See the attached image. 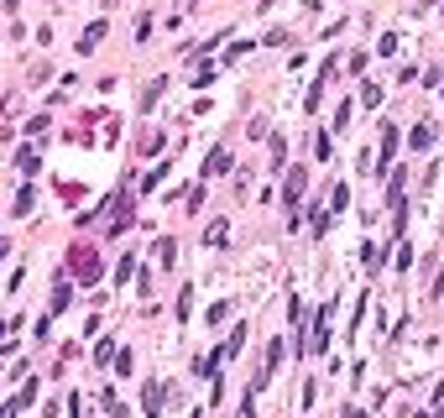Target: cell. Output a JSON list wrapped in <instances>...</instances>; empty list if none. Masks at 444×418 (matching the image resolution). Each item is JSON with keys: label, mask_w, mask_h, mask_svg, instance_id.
I'll use <instances>...</instances> for the list:
<instances>
[{"label": "cell", "mask_w": 444, "mask_h": 418, "mask_svg": "<svg viewBox=\"0 0 444 418\" xmlns=\"http://www.w3.org/2000/svg\"><path fill=\"white\" fill-rule=\"evenodd\" d=\"M434 136H439L434 126H418V131H413V146H434Z\"/></svg>", "instance_id": "52a82bcc"}, {"label": "cell", "mask_w": 444, "mask_h": 418, "mask_svg": "<svg viewBox=\"0 0 444 418\" xmlns=\"http://www.w3.org/2000/svg\"><path fill=\"white\" fill-rule=\"evenodd\" d=\"M225 236H230V230H225V220H220V225H210V230H204V240H210V246H225Z\"/></svg>", "instance_id": "8992f818"}, {"label": "cell", "mask_w": 444, "mask_h": 418, "mask_svg": "<svg viewBox=\"0 0 444 418\" xmlns=\"http://www.w3.org/2000/svg\"><path fill=\"white\" fill-rule=\"evenodd\" d=\"M298 193H304V167H298V173H293V178H288V193H282V199H288V209H293V204H298Z\"/></svg>", "instance_id": "277c9868"}, {"label": "cell", "mask_w": 444, "mask_h": 418, "mask_svg": "<svg viewBox=\"0 0 444 418\" xmlns=\"http://www.w3.org/2000/svg\"><path fill=\"white\" fill-rule=\"evenodd\" d=\"M105 42V21H94V26H84V42H79V53H94Z\"/></svg>", "instance_id": "3957f363"}, {"label": "cell", "mask_w": 444, "mask_h": 418, "mask_svg": "<svg viewBox=\"0 0 444 418\" xmlns=\"http://www.w3.org/2000/svg\"><path fill=\"white\" fill-rule=\"evenodd\" d=\"M73 272H79L84 283H94V277H100V251H89V246H73Z\"/></svg>", "instance_id": "6da1fadb"}, {"label": "cell", "mask_w": 444, "mask_h": 418, "mask_svg": "<svg viewBox=\"0 0 444 418\" xmlns=\"http://www.w3.org/2000/svg\"><path fill=\"white\" fill-rule=\"evenodd\" d=\"M220 173H230V152H225V146H214L210 162H204V178H220Z\"/></svg>", "instance_id": "7a4b0ae2"}, {"label": "cell", "mask_w": 444, "mask_h": 418, "mask_svg": "<svg viewBox=\"0 0 444 418\" xmlns=\"http://www.w3.org/2000/svg\"><path fill=\"white\" fill-rule=\"evenodd\" d=\"M163 146V131H141V142H136V152H157Z\"/></svg>", "instance_id": "5b68a950"}]
</instances>
